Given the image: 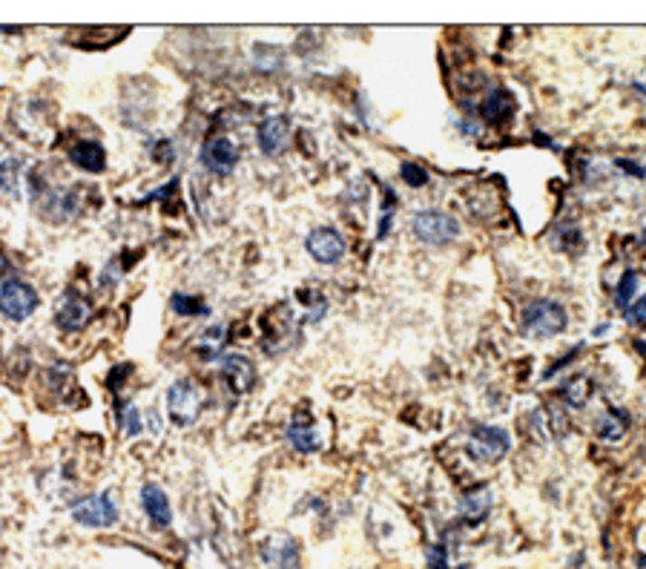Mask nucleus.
Wrapping results in <instances>:
<instances>
[{
	"label": "nucleus",
	"instance_id": "obj_1",
	"mask_svg": "<svg viewBox=\"0 0 646 569\" xmlns=\"http://www.w3.org/2000/svg\"><path fill=\"white\" fill-rule=\"evenodd\" d=\"M523 333L532 340H549L557 337V333L566 331V311L564 305L552 303V299H537V303H529L523 311Z\"/></svg>",
	"mask_w": 646,
	"mask_h": 569
},
{
	"label": "nucleus",
	"instance_id": "obj_2",
	"mask_svg": "<svg viewBox=\"0 0 646 569\" xmlns=\"http://www.w3.org/2000/svg\"><path fill=\"white\" fill-rule=\"evenodd\" d=\"M207 403V394L193 380H178L167 391V414L173 417V423L178 426H193L198 420V414Z\"/></svg>",
	"mask_w": 646,
	"mask_h": 569
},
{
	"label": "nucleus",
	"instance_id": "obj_3",
	"mask_svg": "<svg viewBox=\"0 0 646 569\" xmlns=\"http://www.w3.org/2000/svg\"><path fill=\"white\" fill-rule=\"evenodd\" d=\"M411 230L414 236L425 245L443 247L451 245L457 236H460V222L454 216L443 213V210H419L411 219Z\"/></svg>",
	"mask_w": 646,
	"mask_h": 569
},
{
	"label": "nucleus",
	"instance_id": "obj_4",
	"mask_svg": "<svg viewBox=\"0 0 646 569\" xmlns=\"http://www.w3.org/2000/svg\"><path fill=\"white\" fill-rule=\"evenodd\" d=\"M512 438L500 426H477L468 438V455L477 463H497L508 455Z\"/></svg>",
	"mask_w": 646,
	"mask_h": 569
},
{
	"label": "nucleus",
	"instance_id": "obj_5",
	"mask_svg": "<svg viewBox=\"0 0 646 569\" xmlns=\"http://www.w3.org/2000/svg\"><path fill=\"white\" fill-rule=\"evenodd\" d=\"M41 299L35 294V288L21 279H6L0 282V313L9 316V320H26L38 311Z\"/></svg>",
	"mask_w": 646,
	"mask_h": 569
},
{
	"label": "nucleus",
	"instance_id": "obj_6",
	"mask_svg": "<svg viewBox=\"0 0 646 569\" xmlns=\"http://www.w3.org/2000/svg\"><path fill=\"white\" fill-rule=\"evenodd\" d=\"M72 517L81 526H90V529H107L112 526L121 512H118V504L112 500V495H90V497H81L78 504H72Z\"/></svg>",
	"mask_w": 646,
	"mask_h": 569
},
{
	"label": "nucleus",
	"instance_id": "obj_7",
	"mask_svg": "<svg viewBox=\"0 0 646 569\" xmlns=\"http://www.w3.org/2000/svg\"><path fill=\"white\" fill-rule=\"evenodd\" d=\"M201 164L207 167L213 176H230L239 164V147L233 139L216 136L210 141H204L201 147Z\"/></svg>",
	"mask_w": 646,
	"mask_h": 569
},
{
	"label": "nucleus",
	"instance_id": "obj_8",
	"mask_svg": "<svg viewBox=\"0 0 646 569\" xmlns=\"http://www.w3.org/2000/svg\"><path fill=\"white\" fill-rule=\"evenodd\" d=\"M90 320H92V305L87 303V299H83L81 294H75V291L61 294L58 305H55V325L61 331H70V333L83 331Z\"/></svg>",
	"mask_w": 646,
	"mask_h": 569
},
{
	"label": "nucleus",
	"instance_id": "obj_9",
	"mask_svg": "<svg viewBox=\"0 0 646 569\" xmlns=\"http://www.w3.org/2000/svg\"><path fill=\"white\" fill-rule=\"evenodd\" d=\"M308 254L322 262V265H336L339 259L345 256V239H342V233H339L336 227H316L308 233Z\"/></svg>",
	"mask_w": 646,
	"mask_h": 569
},
{
	"label": "nucleus",
	"instance_id": "obj_10",
	"mask_svg": "<svg viewBox=\"0 0 646 569\" xmlns=\"http://www.w3.org/2000/svg\"><path fill=\"white\" fill-rule=\"evenodd\" d=\"M262 561L270 569H299V544L287 532H276L262 544Z\"/></svg>",
	"mask_w": 646,
	"mask_h": 569
},
{
	"label": "nucleus",
	"instance_id": "obj_11",
	"mask_svg": "<svg viewBox=\"0 0 646 569\" xmlns=\"http://www.w3.org/2000/svg\"><path fill=\"white\" fill-rule=\"evenodd\" d=\"M256 139H259L262 153L267 159H276L284 153L287 144H291V121H287L284 115H270V119H265L259 124Z\"/></svg>",
	"mask_w": 646,
	"mask_h": 569
},
{
	"label": "nucleus",
	"instance_id": "obj_12",
	"mask_svg": "<svg viewBox=\"0 0 646 569\" xmlns=\"http://www.w3.org/2000/svg\"><path fill=\"white\" fill-rule=\"evenodd\" d=\"M222 374L227 380V386L236 391V394H247L253 386H256V368L253 362L242 354H230L222 360Z\"/></svg>",
	"mask_w": 646,
	"mask_h": 569
},
{
	"label": "nucleus",
	"instance_id": "obj_13",
	"mask_svg": "<svg viewBox=\"0 0 646 569\" xmlns=\"http://www.w3.org/2000/svg\"><path fill=\"white\" fill-rule=\"evenodd\" d=\"M70 161L83 173H104L107 170V149L92 139H83L70 147Z\"/></svg>",
	"mask_w": 646,
	"mask_h": 569
},
{
	"label": "nucleus",
	"instance_id": "obj_14",
	"mask_svg": "<svg viewBox=\"0 0 646 569\" xmlns=\"http://www.w3.org/2000/svg\"><path fill=\"white\" fill-rule=\"evenodd\" d=\"M141 504H144V512L152 524H156L159 529H167L169 524H173V509H169V497L161 487H156V483H144L141 487Z\"/></svg>",
	"mask_w": 646,
	"mask_h": 569
},
{
	"label": "nucleus",
	"instance_id": "obj_15",
	"mask_svg": "<svg viewBox=\"0 0 646 569\" xmlns=\"http://www.w3.org/2000/svg\"><path fill=\"white\" fill-rule=\"evenodd\" d=\"M488 509H491V492L486 487L466 492L463 500H460V517H463V524H468V526L483 524L488 517Z\"/></svg>",
	"mask_w": 646,
	"mask_h": 569
},
{
	"label": "nucleus",
	"instance_id": "obj_16",
	"mask_svg": "<svg viewBox=\"0 0 646 569\" xmlns=\"http://www.w3.org/2000/svg\"><path fill=\"white\" fill-rule=\"evenodd\" d=\"M225 342H227V325L225 323H213L201 331V337L196 342V351H198V357L201 360H216L218 354L225 351Z\"/></svg>",
	"mask_w": 646,
	"mask_h": 569
},
{
	"label": "nucleus",
	"instance_id": "obj_17",
	"mask_svg": "<svg viewBox=\"0 0 646 569\" xmlns=\"http://www.w3.org/2000/svg\"><path fill=\"white\" fill-rule=\"evenodd\" d=\"M512 110H515L512 95L503 92V90H497V92H491L486 101H483V119L491 121V124H500V121L508 119V115H512Z\"/></svg>",
	"mask_w": 646,
	"mask_h": 569
},
{
	"label": "nucleus",
	"instance_id": "obj_18",
	"mask_svg": "<svg viewBox=\"0 0 646 569\" xmlns=\"http://www.w3.org/2000/svg\"><path fill=\"white\" fill-rule=\"evenodd\" d=\"M626 411L621 409H609L603 417H601V423H598V438L606 440V443H618L623 434H626Z\"/></svg>",
	"mask_w": 646,
	"mask_h": 569
},
{
	"label": "nucleus",
	"instance_id": "obj_19",
	"mask_svg": "<svg viewBox=\"0 0 646 569\" xmlns=\"http://www.w3.org/2000/svg\"><path fill=\"white\" fill-rule=\"evenodd\" d=\"M287 440L294 443V448L304 451V455H311V451H316L322 443H319V434L313 426H304V423H294L291 429H287Z\"/></svg>",
	"mask_w": 646,
	"mask_h": 569
},
{
	"label": "nucleus",
	"instance_id": "obj_20",
	"mask_svg": "<svg viewBox=\"0 0 646 569\" xmlns=\"http://www.w3.org/2000/svg\"><path fill=\"white\" fill-rule=\"evenodd\" d=\"M253 66L262 72H276L279 66H282V53L276 46H265L259 43L256 49H253Z\"/></svg>",
	"mask_w": 646,
	"mask_h": 569
},
{
	"label": "nucleus",
	"instance_id": "obj_21",
	"mask_svg": "<svg viewBox=\"0 0 646 569\" xmlns=\"http://www.w3.org/2000/svg\"><path fill=\"white\" fill-rule=\"evenodd\" d=\"M18 173H21V164L14 159L0 161V190L6 196H18Z\"/></svg>",
	"mask_w": 646,
	"mask_h": 569
},
{
	"label": "nucleus",
	"instance_id": "obj_22",
	"mask_svg": "<svg viewBox=\"0 0 646 569\" xmlns=\"http://www.w3.org/2000/svg\"><path fill=\"white\" fill-rule=\"evenodd\" d=\"M169 305H173V311L181 313V316H204V313L210 311L207 303H201L198 296H187V294H176Z\"/></svg>",
	"mask_w": 646,
	"mask_h": 569
},
{
	"label": "nucleus",
	"instance_id": "obj_23",
	"mask_svg": "<svg viewBox=\"0 0 646 569\" xmlns=\"http://www.w3.org/2000/svg\"><path fill=\"white\" fill-rule=\"evenodd\" d=\"M564 397H566V403L569 406H586V400H589V380L586 377H574L569 380L566 386H564Z\"/></svg>",
	"mask_w": 646,
	"mask_h": 569
},
{
	"label": "nucleus",
	"instance_id": "obj_24",
	"mask_svg": "<svg viewBox=\"0 0 646 569\" xmlns=\"http://www.w3.org/2000/svg\"><path fill=\"white\" fill-rule=\"evenodd\" d=\"M118 423H121V429L127 431V434H141V429H144V423H141V411H139V406H132V403H127L124 409H121V417H118Z\"/></svg>",
	"mask_w": 646,
	"mask_h": 569
},
{
	"label": "nucleus",
	"instance_id": "obj_25",
	"mask_svg": "<svg viewBox=\"0 0 646 569\" xmlns=\"http://www.w3.org/2000/svg\"><path fill=\"white\" fill-rule=\"evenodd\" d=\"M400 176H402V181L408 184V188H422V184H429V173H425L422 167L414 164V161H405L400 167Z\"/></svg>",
	"mask_w": 646,
	"mask_h": 569
},
{
	"label": "nucleus",
	"instance_id": "obj_26",
	"mask_svg": "<svg viewBox=\"0 0 646 569\" xmlns=\"http://www.w3.org/2000/svg\"><path fill=\"white\" fill-rule=\"evenodd\" d=\"M635 291H638V274H626L621 279V288H618V308H623V311L632 308Z\"/></svg>",
	"mask_w": 646,
	"mask_h": 569
},
{
	"label": "nucleus",
	"instance_id": "obj_27",
	"mask_svg": "<svg viewBox=\"0 0 646 569\" xmlns=\"http://www.w3.org/2000/svg\"><path fill=\"white\" fill-rule=\"evenodd\" d=\"M626 320H629V323H646V296L638 299V305H635V308H629V311H626Z\"/></svg>",
	"mask_w": 646,
	"mask_h": 569
},
{
	"label": "nucleus",
	"instance_id": "obj_28",
	"mask_svg": "<svg viewBox=\"0 0 646 569\" xmlns=\"http://www.w3.org/2000/svg\"><path fill=\"white\" fill-rule=\"evenodd\" d=\"M156 159H161V161L173 159V147H169V141H164V147H156Z\"/></svg>",
	"mask_w": 646,
	"mask_h": 569
}]
</instances>
